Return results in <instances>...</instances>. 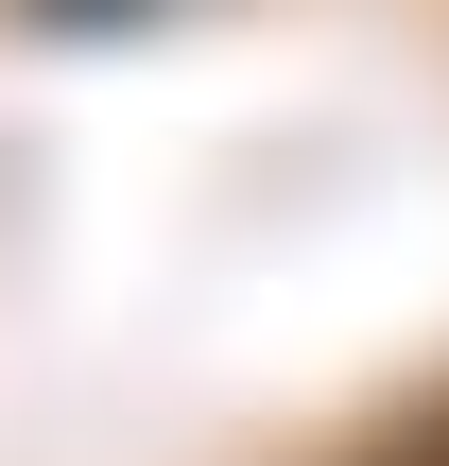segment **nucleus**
<instances>
[{
	"label": "nucleus",
	"instance_id": "nucleus-1",
	"mask_svg": "<svg viewBox=\"0 0 449 466\" xmlns=\"http://www.w3.org/2000/svg\"><path fill=\"white\" fill-rule=\"evenodd\" d=\"M363 466H449V415H415V432H381Z\"/></svg>",
	"mask_w": 449,
	"mask_h": 466
}]
</instances>
